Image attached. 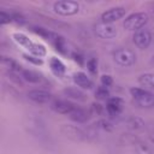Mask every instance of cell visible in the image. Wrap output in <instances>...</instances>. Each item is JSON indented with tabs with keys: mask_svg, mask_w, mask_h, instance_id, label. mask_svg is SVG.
<instances>
[{
	"mask_svg": "<svg viewBox=\"0 0 154 154\" xmlns=\"http://www.w3.org/2000/svg\"><path fill=\"white\" fill-rule=\"evenodd\" d=\"M1 63H2V65L7 69V70H10V72H14V73H22L23 72V67H22V65L19 64V63H17L14 59H12L11 57H6V55H2L1 57Z\"/></svg>",
	"mask_w": 154,
	"mask_h": 154,
	"instance_id": "15",
	"label": "cell"
},
{
	"mask_svg": "<svg viewBox=\"0 0 154 154\" xmlns=\"http://www.w3.org/2000/svg\"><path fill=\"white\" fill-rule=\"evenodd\" d=\"M100 81H101V85H105V87H109L113 84V78L109 75H102Z\"/></svg>",
	"mask_w": 154,
	"mask_h": 154,
	"instance_id": "28",
	"label": "cell"
},
{
	"mask_svg": "<svg viewBox=\"0 0 154 154\" xmlns=\"http://www.w3.org/2000/svg\"><path fill=\"white\" fill-rule=\"evenodd\" d=\"M94 32L96 34L97 37L100 38H106V40H109V38H113L117 36L118 31H117V28L113 25V24H107V23H97L95 26H94Z\"/></svg>",
	"mask_w": 154,
	"mask_h": 154,
	"instance_id": "9",
	"label": "cell"
},
{
	"mask_svg": "<svg viewBox=\"0 0 154 154\" xmlns=\"http://www.w3.org/2000/svg\"><path fill=\"white\" fill-rule=\"evenodd\" d=\"M130 94L132 96V100L141 107H152L154 106V95L143 88L132 87L130 89Z\"/></svg>",
	"mask_w": 154,
	"mask_h": 154,
	"instance_id": "3",
	"label": "cell"
},
{
	"mask_svg": "<svg viewBox=\"0 0 154 154\" xmlns=\"http://www.w3.org/2000/svg\"><path fill=\"white\" fill-rule=\"evenodd\" d=\"M153 16H154V10H153Z\"/></svg>",
	"mask_w": 154,
	"mask_h": 154,
	"instance_id": "33",
	"label": "cell"
},
{
	"mask_svg": "<svg viewBox=\"0 0 154 154\" xmlns=\"http://www.w3.org/2000/svg\"><path fill=\"white\" fill-rule=\"evenodd\" d=\"M69 117H70V119H71L72 122H75V123H85V122L89 119L88 112H87L85 109L78 108V107H76V108L69 114Z\"/></svg>",
	"mask_w": 154,
	"mask_h": 154,
	"instance_id": "16",
	"label": "cell"
},
{
	"mask_svg": "<svg viewBox=\"0 0 154 154\" xmlns=\"http://www.w3.org/2000/svg\"><path fill=\"white\" fill-rule=\"evenodd\" d=\"M22 77H23L26 82H29V83H35V84H37V83H40V82L42 81L41 75L37 73L36 71H32V70H23Z\"/></svg>",
	"mask_w": 154,
	"mask_h": 154,
	"instance_id": "18",
	"label": "cell"
},
{
	"mask_svg": "<svg viewBox=\"0 0 154 154\" xmlns=\"http://www.w3.org/2000/svg\"><path fill=\"white\" fill-rule=\"evenodd\" d=\"M126 13L125 7L123 6H116L112 8H108L107 11H105L101 14V22L102 23H107V24H112L119 19H122Z\"/></svg>",
	"mask_w": 154,
	"mask_h": 154,
	"instance_id": "7",
	"label": "cell"
},
{
	"mask_svg": "<svg viewBox=\"0 0 154 154\" xmlns=\"http://www.w3.org/2000/svg\"><path fill=\"white\" fill-rule=\"evenodd\" d=\"M23 58H24L25 60H28V61L35 64V65H42V63H43L41 58H38V57H36V55H32V54H23Z\"/></svg>",
	"mask_w": 154,
	"mask_h": 154,
	"instance_id": "26",
	"label": "cell"
},
{
	"mask_svg": "<svg viewBox=\"0 0 154 154\" xmlns=\"http://www.w3.org/2000/svg\"><path fill=\"white\" fill-rule=\"evenodd\" d=\"M61 131L65 136H67L69 138L73 141H87L88 140V134L77 125L64 124L61 126Z\"/></svg>",
	"mask_w": 154,
	"mask_h": 154,
	"instance_id": "6",
	"label": "cell"
},
{
	"mask_svg": "<svg viewBox=\"0 0 154 154\" xmlns=\"http://www.w3.org/2000/svg\"><path fill=\"white\" fill-rule=\"evenodd\" d=\"M90 112L95 116H100L103 113V106L100 105V103H96V102H93L91 106H90Z\"/></svg>",
	"mask_w": 154,
	"mask_h": 154,
	"instance_id": "27",
	"label": "cell"
},
{
	"mask_svg": "<svg viewBox=\"0 0 154 154\" xmlns=\"http://www.w3.org/2000/svg\"><path fill=\"white\" fill-rule=\"evenodd\" d=\"M53 10L60 16H73L79 11V4L72 0H60L54 2Z\"/></svg>",
	"mask_w": 154,
	"mask_h": 154,
	"instance_id": "4",
	"label": "cell"
},
{
	"mask_svg": "<svg viewBox=\"0 0 154 154\" xmlns=\"http://www.w3.org/2000/svg\"><path fill=\"white\" fill-rule=\"evenodd\" d=\"M138 83L143 87L154 89V73H142L138 77Z\"/></svg>",
	"mask_w": 154,
	"mask_h": 154,
	"instance_id": "19",
	"label": "cell"
},
{
	"mask_svg": "<svg viewBox=\"0 0 154 154\" xmlns=\"http://www.w3.org/2000/svg\"><path fill=\"white\" fill-rule=\"evenodd\" d=\"M12 38L22 47H24L25 49H28L32 55H36L38 58H42L46 55L47 51L43 45H40V43H35L32 42L26 35L22 34V32H13L12 34Z\"/></svg>",
	"mask_w": 154,
	"mask_h": 154,
	"instance_id": "1",
	"label": "cell"
},
{
	"mask_svg": "<svg viewBox=\"0 0 154 154\" xmlns=\"http://www.w3.org/2000/svg\"><path fill=\"white\" fill-rule=\"evenodd\" d=\"M149 138H150L152 143L154 144V130H152V132H150V135H149Z\"/></svg>",
	"mask_w": 154,
	"mask_h": 154,
	"instance_id": "31",
	"label": "cell"
},
{
	"mask_svg": "<svg viewBox=\"0 0 154 154\" xmlns=\"http://www.w3.org/2000/svg\"><path fill=\"white\" fill-rule=\"evenodd\" d=\"M12 20L18 23V24H24L25 23V18L20 13H13L12 14Z\"/></svg>",
	"mask_w": 154,
	"mask_h": 154,
	"instance_id": "29",
	"label": "cell"
},
{
	"mask_svg": "<svg viewBox=\"0 0 154 154\" xmlns=\"http://www.w3.org/2000/svg\"><path fill=\"white\" fill-rule=\"evenodd\" d=\"M12 22V14L7 13L6 11H0V24L4 25V24H8Z\"/></svg>",
	"mask_w": 154,
	"mask_h": 154,
	"instance_id": "25",
	"label": "cell"
},
{
	"mask_svg": "<svg viewBox=\"0 0 154 154\" xmlns=\"http://www.w3.org/2000/svg\"><path fill=\"white\" fill-rule=\"evenodd\" d=\"M49 67H51V71L58 77H63L66 72V67L64 63L57 57H52L49 59Z\"/></svg>",
	"mask_w": 154,
	"mask_h": 154,
	"instance_id": "14",
	"label": "cell"
},
{
	"mask_svg": "<svg viewBox=\"0 0 154 154\" xmlns=\"http://www.w3.org/2000/svg\"><path fill=\"white\" fill-rule=\"evenodd\" d=\"M136 154H154V147L147 144L146 142H137L135 144Z\"/></svg>",
	"mask_w": 154,
	"mask_h": 154,
	"instance_id": "20",
	"label": "cell"
},
{
	"mask_svg": "<svg viewBox=\"0 0 154 154\" xmlns=\"http://www.w3.org/2000/svg\"><path fill=\"white\" fill-rule=\"evenodd\" d=\"M128 126H129L130 130L137 131V130H141V129L144 126V122H143L141 118H138V117H132V118L129 119Z\"/></svg>",
	"mask_w": 154,
	"mask_h": 154,
	"instance_id": "21",
	"label": "cell"
},
{
	"mask_svg": "<svg viewBox=\"0 0 154 154\" xmlns=\"http://www.w3.org/2000/svg\"><path fill=\"white\" fill-rule=\"evenodd\" d=\"M124 107V101L120 97H109L106 103V111L109 116L117 117L122 113Z\"/></svg>",
	"mask_w": 154,
	"mask_h": 154,
	"instance_id": "11",
	"label": "cell"
},
{
	"mask_svg": "<svg viewBox=\"0 0 154 154\" xmlns=\"http://www.w3.org/2000/svg\"><path fill=\"white\" fill-rule=\"evenodd\" d=\"M148 20H149V16L146 12H134L124 19L123 26L125 30L135 32V31L142 29L148 23Z\"/></svg>",
	"mask_w": 154,
	"mask_h": 154,
	"instance_id": "2",
	"label": "cell"
},
{
	"mask_svg": "<svg viewBox=\"0 0 154 154\" xmlns=\"http://www.w3.org/2000/svg\"><path fill=\"white\" fill-rule=\"evenodd\" d=\"M94 125H95V128H97V129H100L102 131H106V132H109V131L113 130V125L106 119H100Z\"/></svg>",
	"mask_w": 154,
	"mask_h": 154,
	"instance_id": "23",
	"label": "cell"
},
{
	"mask_svg": "<svg viewBox=\"0 0 154 154\" xmlns=\"http://www.w3.org/2000/svg\"><path fill=\"white\" fill-rule=\"evenodd\" d=\"M51 108L59 114H70L76 106L69 100H54L51 103Z\"/></svg>",
	"mask_w": 154,
	"mask_h": 154,
	"instance_id": "10",
	"label": "cell"
},
{
	"mask_svg": "<svg viewBox=\"0 0 154 154\" xmlns=\"http://www.w3.org/2000/svg\"><path fill=\"white\" fill-rule=\"evenodd\" d=\"M73 59L76 61H78L79 64H83V57L81 54H73Z\"/></svg>",
	"mask_w": 154,
	"mask_h": 154,
	"instance_id": "30",
	"label": "cell"
},
{
	"mask_svg": "<svg viewBox=\"0 0 154 154\" xmlns=\"http://www.w3.org/2000/svg\"><path fill=\"white\" fill-rule=\"evenodd\" d=\"M152 63H153V64H154V55H153V57H152Z\"/></svg>",
	"mask_w": 154,
	"mask_h": 154,
	"instance_id": "32",
	"label": "cell"
},
{
	"mask_svg": "<svg viewBox=\"0 0 154 154\" xmlns=\"http://www.w3.org/2000/svg\"><path fill=\"white\" fill-rule=\"evenodd\" d=\"M87 67H88V70L91 75H96V72H97V60L95 58H90L87 61Z\"/></svg>",
	"mask_w": 154,
	"mask_h": 154,
	"instance_id": "24",
	"label": "cell"
},
{
	"mask_svg": "<svg viewBox=\"0 0 154 154\" xmlns=\"http://www.w3.org/2000/svg\"><path fill=\"white\" fill-rule=\"evenodd\" d=\"M95 96L99 100H108L109 99V90L105 85H100L95 90Z\"/></svg>",
	"mask_w": 154,
	"mask_h": 154,
	"instance_id": "22",
	"label": "cell"
},
{
	"mask_svg": "<svg viewBox=\"0 0 154 154\" xmlns=\"http://www.w3.org/2000/svg\"><path fill=\"white\" fill-rule=\"evenodd\" d=\"M113 59L114 61L123 66V67H129L135 64L136 61V54L128 48H118L113 52Z\"/></svg>",
	"mask_w": 154,
	"mask_h": 154,
	"instance_id": "5",
	"label": "cell"
},
{
	"mask_svg": "<svg viewBox=\"0 0 154 154\" xmlns=\"http://www.w3.org/2000/svg\"><path fill=\"white\" fill-rule=\"evenodd\" d=\"M28 97L36 102V103H47L52 100V94L48 93L47 90H42V89H34L30 90L28 93Z\"/></svg>",
	"mask_w": 154,
	"mask_h": 154,
	"instance_id": "12",
	"label": "cell"
},
{
	"mask_svg": "<svg viewBox=\"0 0 154 154\" xmlns=\"http://www.w3.org/2000/svg\"><path fill=\"white\" fill-rule=\"evenodd\" d=\"M63 93L67 97L73 99V100H78V101H85L87 100V95L81 89H77V88H73V87H70V88L64 89Z\"/></svg>",
	"mask_w": 154,
	"mask_h": 154,
	"instance_id": "17",
	"label": "cell"
},
{
	"mask_svg": "<svg viewBox=\"0 0 154 154\" xmlns=\"http://www.w3.org/2000/svg\"><path fill=\"white\" fill-rule=\"evenodd\" d=\"M152 34L149 30L142 28L137 31L134 32V36H132V40H134V43L136 45L137 48L140 49H146L149 47V45L152 43Z\"/></svg>",
	"mask_w": 154,
	"mask_h": 154,
	"instance_id": "8",
	"label": "cell"
},
{
	"mask_svg": "<svg viewBox=\"0 0 154 154\" xmlns=\"http://www.w3.org/2000/svg\"><path fill=\"white\" fill-rule=\"evenodd\" d=\"M72 78H73V82H75L79 88H82V89H91V88L94 87L93 81H91L84 72H81V71L75 72L73 76H72Z\"/></svg>",
	"mask_w": 154,
	"mask_h": 154,
	"instance_id": "13",
	"label": "cell"
}]
</instances>
